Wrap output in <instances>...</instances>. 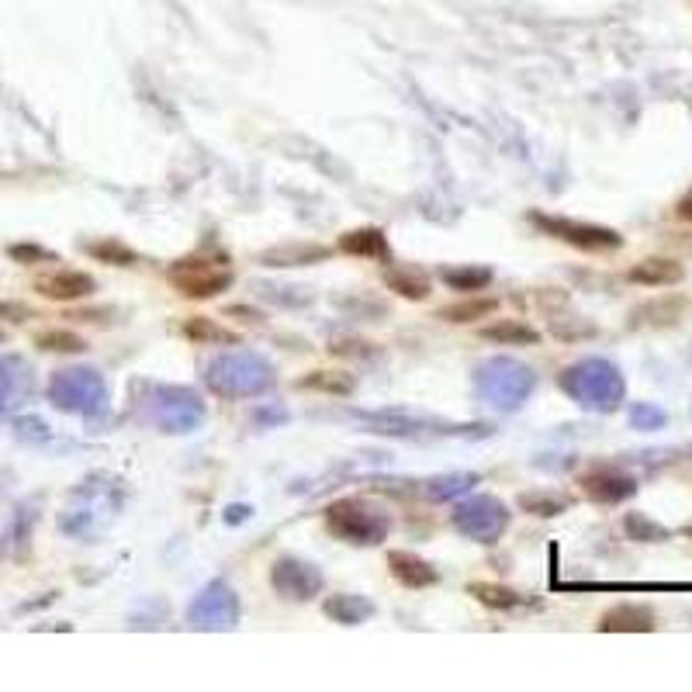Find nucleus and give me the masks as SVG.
<instances>
[{
    "instance_id": "f257e3e1",
    "label": "nucleus",
    "mask_w": 692,
    "mask_h": 692,
    "mask_svg": "<svg viewBox=\"0 0 692 692\" xmlns=\"http://www.w3.org/2000/svg\"><path fill=\"white\" fill-rule=\"evenodd\" d=\"M167 281L177 295L194 298V302H212L222 291L232 288L236 274L222 257H208V253H194V257H180L170 263Z\"/></svg>"
},
{
    "instance_id": "f03ea898",
    "label": "nucleus",
    "mask_w": 692,
    "mask_h": 692,
    "mask_svg": "<svg viewBox=\"0 0 692 692\" xmlns=\"http://www.w3.org/2000/svg\"><path fill=\"white\" fill-rule=\"evenodd\" d=\"M530 222L537 225L544 236L558 239V243H568L582 253H613L623 246V236L616 229H606V225H592V222H575V218H561V215H540L530 212Z\"/></svg>"
},
{
    "instance_id": "7ed1b4c3",
    "label": "nucleus",
    "mask_w": 692,
    "mask_h": 692,
    "mask_svg": "<svg viewBox=\"0 0 692 692\" xmlns=\"http://www.w3.org/2000/svg\"><path fill=\"white\" fill-rule=\"evenodd\" d=\"M35 291L49 302H84L97 291V281L87 274V270H73V267H59V270H49V274H39L35 277Z\"/></svg>"
},
{
    "instance_id": "20e7f679",
    "label": "nucleus",
    "mask_w": 692,
    "mask_h": 692,
    "mask_svg": "<svg viewBox=\"0 0 692 692\" xmlns=\"http://www.w3.org/2000/svg\"><path fill=\"white\" fill-rule=\"evenodd\" d=\"M578 485H582V492L589 495V499L606 502V506H616V502L630 499V495L637 492V481L630 475H623V471H616V468L589 471V475H582Z\"/></svg>"
},
{
    "instance_id": "39448f33",
    "label": "nucleus",
    "mask_w": 692,
    "mask_h": 692,
    "mask_svg": "<svg viewBox=\"0 0 692 692\" xmlns=\"http://www.w3.org/2000/svg\"><path fill=\"white\" fill-rule=\"evenodd\" d=\"M627 281L641 288H675L686 281V267L672 257H648L627 270Z\"/></svg>"
},
{
    "instance_id": "423d86ee",
    "label": "nucleus",
    "mask_w": 692,
    "mask_h": 692,
    "mask_svg": "<svg viewBox=\"0 0 692 692\" xmlns=\"http://www.w3.org/2000/svg\"><path fill=\"white\" fill-rule=\"evenodd\" d=\"M388 568H391V578L398 585H405V589H430V585L440 582V571L430 561H423L419 554H409V551H391Z\"/></svg>"
},
{
    "instance_id": "0eeeda50",
    "label": "nucleus",
    "mask_w": 692,
    "mask_h": 692,
    "mask_svg": "<svg viewBox=\"0 0 692 692\" xmlns=\"http://www.w3.org/2000/svg\"><path fill=\"white\" fill-rule=\"evenodd\" d=\"M686 312V298L682 295H665V298H654V302H644L634 308L630 315V329H668L682 319Z\"/></svg>"
},
{
    "instance_id": "6e6552de",
    "label": "nucleus",
    "mask_w": 692,
    "mask_h": 692,
    "mask_svg": "<svg viewBox=\"0 0 692 692\" xmlns=\"http://www.w3.org/2000/svg\"><path fill=\"white\" fill-rule=\"evenodd\" d=\"M654 613L648 606L637 603H620L613 609H606L603 620H599V630H609V634H648L654 630Z\"/></svg>"
},
{
    "instance_id": "1a4fd4ad",
    "label": "nucleus",
    "mask_w": 692,
    "mask_h": 692,
    "mask_svg": "<svg viewBox=\"0 0 692 692\" xmlns=\"http://www.w3.org/2000/svg\"><path fill=\"white\" fill-rule=\"evenodd\" d=\"M495 312H499V298H492V295H464V298H457V302L443 305L436 315H440L443 322H450V326H471V322H481V319H488V315H495Z\"/></svg>"
},
{
    "instance_id": "9d476101",
    "label": "nucleus",
    "mask_w": 692,
    "mask_h": 692,
    "mask_svg": "<svg viewBox=\"0 0 692 692\" xmlns=\"http://www.w3.org/2000/svg\"><path fill=\"white\" fill-rule=\"evenodd\" d=\"M385 288L391 295L405 298V302H426L433 291V281L416 267H388L385 270Z\"/></svg>"
},
{
    "instance_id": "9b49d317",
    "label": "nucleus",
    "mask_w": 692,
    "mask_h": 692,
    "mask_svg": "<svg viewBox=\"0 0 692 692\" xmlns=\"http://www.w3.org/2000/svg\"><path fill=\"white\" fill-rule=\"evenodd\" d=\"M184 340H191L194 346H236L239 343V333L222 322L208 319V315H191V319L180 326Z\"/></svg>"
},
{
    "instance_id": "f8f14e48",
    "label": "nucleus",
    "mask_w": 692,
    "mask_h": 692,
    "mask_svg": "<svg viewBox=\"0 0 692 692\" xmlns=\"http://www.w3.org/2000/svg\"><path fill=\"white\" fill-rule=\"evenodd\" d=\"M478 336L492 346H537L540 333L533 326L519 319H499V322H488V326L478 329Z\"/></svg>"
},
{
    "instance_id": "ddd939ff",
    "label": "nucleus",
    "mask_w": 692,
    "mask_h": 692,
    "mask_svg": "<svg viewBox=\"0 0 692 692\" xmlns=\"http://www.w3.org/2000/svg\"><path fill=\"white\" fill-rule=\"evenodd\" d=\"M340 246L343 253L350 257H367V260H385L388 257V239L381 229L374 225H364V229H353V232H343L340 236Z\"/></svg>"
},
{
    "instance_id": "4468645a",
    "label": "nucleus",
    "mask_w": 692,
    "mask_h": 692,
    "mask_svg": "<svg viewBox=\"0 0 692 692\" xmlns=\"http://www.w3.org/2000/svg\"><path fill=\"white\" fill-rule=\"evenodd\" d=\"M492 267H440V281L450 291H464V295H478L492 284Z\"/></svg>"
},
{
    "instance_id": "2eb2a0df",
    "label": "nucleus",
    "mask_w": 692,
    "mask_h": 692,
    "mask_svg": "<svg viewBox=\"0 0 692 692\" xmlns=\"http://www.w3.org/2000/svg\"><path fill=\"white\" fill-rule=\"evenodd\" d=\"M84 253L90 260H97V263H108V267H135V263H139V253H135L129 243L115 239V236L97 239V243H87Z\"/></svg>"
},
{
    "instance_id": "dca6fc26",
    "label": "nucleus",
    "mask_w": 692,
    "mask_h": 692,
    "mask_svg": "<svg viewBox=\"0 0 692 692\" xmlns=\"http://www.w3.org/2000/svg\"><path fill=\"white\" fill-rule=\"evenodd\" d=\"M263 263L270 267H305V263H322L329 260V250L326 246H277V250L263 253L260 257Z\"/></svg>"
},
{
    "instance_id": "f3484780",
    "label": "nucleus",
    "mask_w": 692,
    "mask_h": 692,
    "mask_svg": "<svg viewBox=\"0 0 692 692\" xmlns=\"http://www.w3.org/2000/svg\"><path fill=\"white\" fill-rule=\"evenodd\" d=\"M35 346L45 353H84L87 340L73 329H42V333H35Z\"/></svg>"
},
{
    "instance_id": "a211bd4d",
    "label": "nucleus",
    "mask_w": 692,
    "mask_h": 692,
    "mask_svg": "<svg viewBox=\"0 0 692 692\" xmlns=\"http://www.w3.org/2000/svg\"><path fill=\"white\" fill-rule=\"evenodd\" d=\"M298 388L305 391H326V395H350L353 391V378L343 371H308Z\"/></svg>"
},
{
    "instance_id": "6ab92c4d",
    "label": "nucleus",
    "mask_w": 692,
    "mask_h": 692,
    "mask_svg": "<svg viewBox=\"0 0 692 692\" xmlns=\"http://www.w3.org/2000/svg\"><path fill=\"white\" fill-rule=\"evenodd\" d=\"M468 592L478 599V603H485L488 609H513L519 603V596L513 589H506V585H481V582H475Z\"/></svg>"
},
{
    "instance_id": "aec40b11",
    "label": "nucleus",
    "mask_w": 692,
    "mask_h": 692,
    "mask_svg": "<svg viewBox=\"0 0 692 692\" xmlns=\"http://www.w3.org/2000/svg\"><path fill=\"white\" fill-rule=\"evenodd\" d=\"M7 257L11 260H18V263H56V253L52 250H45V246H28V243H21V246H7Z\"/></svg>"
},
{
    "instance_id": "412c9836",
    "label": "nucleus",
    "mask_w": 692,
    "mask_h": 692,
    "mask_svg": "<svg viewBox=\"0 0 692 692\" xmlns=\"http://www.w3.org/2000/svg\"><path fill=\"white\" fill-rule=\"evenodd\" d=\"M627 530L634 533L637 540H665L668 537V530H661V526L648 523L644 516H630L627 519Z\"/></svg>"
},
{
    "instance_id": "4be33fe9",
    "label": "nucleus",
    "mask_w": 692,
    "mask_h": 692,
    "mask_svg": "<svg viewBox=\"0 0 692 692\" xmlns=\"http://www.w3.org/2000/svg\"><path fill=\"white\" fill-rule=\"evenodd\" d=\"M634 423L641 426V430H654V426L665 423V412L654 409V405H637V409H634Z\"/></svg>"
},
{
    "instance_id": "5701e85b",
    "label": "nucleus",
    "mask_w": 692,
    "mask_h": 692,
    "mask_svg": "<svg viewBox=\"0 0 692 692\" xmlns=\"http://www.w3.org/2000/svg\"><path fill=\"white\" fill-rule=\"evenodd\" d=\"M0 315H11V322H25L32 319V308L28 305H14V302H0Z\"/></svg>"
},
{
    "instance_id": "b1692460",
    "label": "nucleus",
    "mask_w": 692,
    "mask_h": 692,
    "mask_svg": "<svg viewBox=\"0 0 692 692\" xmlns=\"http://www.w3.org/2000/svg\"><path fill=\"white\" fill-rule=\"evenodd\" d=\"M675 218H679V222H689L692 225V187L686 194H682L679 201H675Z\"/></svg>"
},
{
    "instance_id": "393cba45",
    "label": "nucleus",
    "mask_w": 692,
    "mask_h": 692,
    "mask_svg": "<svg viewBox=\"0 0 692 692\" xmlns=\"http://www.w3.org/2000/svg\"><path fill=\"white\" fill-rule=\"evenodd\" d=\"M686 533H689V537H692V526H689V530H686Z\"/></svg>"
},
{
    "instance_id": "a878e982",
    "label": "nucleus",
    "mask_w": 692,
    "mask_h": 692,
    "mask_svg": "<svg viewBox=\"0 0 692 692\" xmlns=\"http://www.w3.org/2000/svg\"><path fill=\"white\" fill-rule=\"evenodd\" d=\"M689 364H692V350H689Z\"/></svg>"
}]
</instances>
